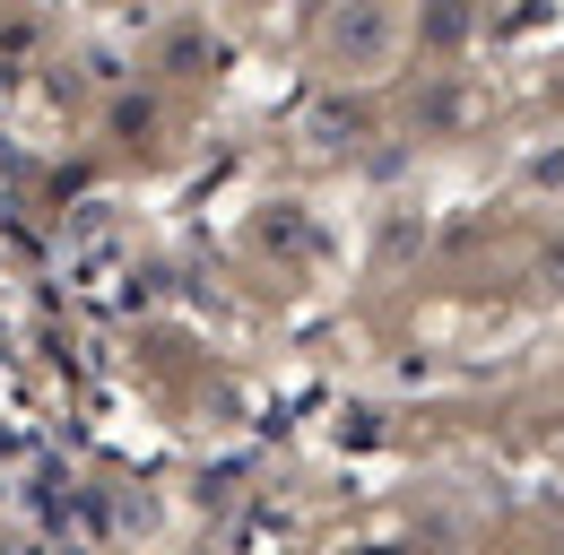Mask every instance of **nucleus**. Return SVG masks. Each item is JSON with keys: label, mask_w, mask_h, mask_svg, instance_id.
Instances as JSON below:
<instances>
[{"label": "nucleus", "mask_w": 564, "mask_h": 555, "mask_svg": "<svg viewBox=\"0 0 564 555\" xmlns=\"http://www.w3.org/2000/svg\"><path fill=\"white\" fill-rule=\"evenodd\" d=\"M391 53H400V0H339L330 9L322 62L339 78H373V69H391Z\"/></svg>", "instance_id": "1"}]
</instances>
